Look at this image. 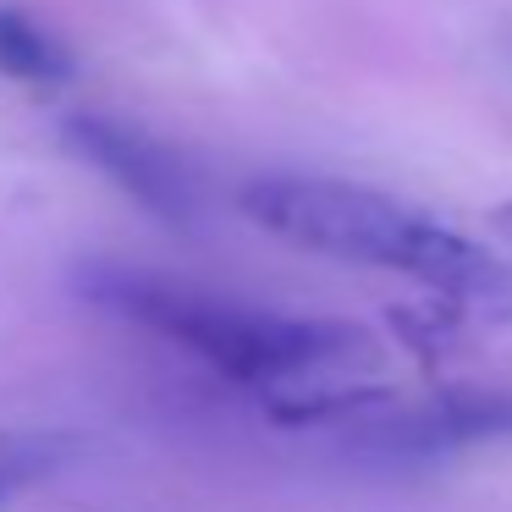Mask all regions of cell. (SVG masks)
I'll return each instance as SVG.
<instances>
[{"mask_svg": "<svg viewBox=\"0 0 512 512\" xmlns=\"http://www.w3.org/2000/svg\"><path fill=\"white\" fill-rule=\"evenodd\" d=\"M78 292L94 309L193 353L232 386L259 391L281 424L353 419L380 397L375 386H364V375L380 364V347L364 325L265 309V303L133 265H83Z\"/></svg>", "mask_w": 512, "mask_h": 512, "instance_id": "6da1fadb", "label": "cell"}, {"mask_svg": "<svg viewBox=\"0 0 512 512\" xmlns=\"http://www.w3.org/2000/svg\"><path fill=\"white\" fill-rule=\"evenodd\" d=\"M237 204L259 232L281 237L303 254L391 270V276L424 281L441 298L474 303V309L512 303V265H501L463 232L380 188H358L342 177H254L243 182Z\"/></svg>", "mask_w": 512, "mask_h": 512, "instance_id": "7a4b0ae2", "label": "cell"}, {"mask_svg": "<svg viewBox=\"0 0 512 512\" xmlns=\"http://www.w3.org/2000/svg\"><path fill=\"white\" fill-rule=\"evenodd\" d=\"M61 144L83 166L100 171L116 193H127L138 210H149L160 226H177V232L199 226V177L177 149L149 138L144 127L111 122V116H72V122H61Z\"/></svg>", "mask_w": 512, "mask_h": 512, "instance_id": "3957f363", "label": "cell"}, {"mask_svg": "<svg viewBox=\"0 0 512 512\" xmlns=\"http://www.w3.org/2000/svg\"><path fill=\"white\" fill-rule=\"evenodd\" d=\"M353 419H364V446L375 452L435 457L512 435V391H441L419 408H386V391H380Z\"/></svg>", "mask_w": 512, "mask_h": 512, "instance_id": "277c9868", "label": "cell"}, {"mask_svg": "<svg viewBox=\"0 0 512 512\" xmlns=\"http://www.w3.org/2000/svg\"><path fill=\"white\" fill-rule=\"evenodd\" d=\"M78 78V61L56 34L34 23L17 6H0V83H23V89H67Z\"/></svg>", "mask_w": 512, "mask_h": 512, "instance_id": "5b68a950", "label": "cell"}, {"mask_svg": "<svg viewBox=\"0 0 512 512\" xmlns=\"http://www.w3.org/2000/svg\"><path fill=\"white\" fill-rule=\"evenodd\" d=\"M89 452V441L72 430H0V507L17 501L23 490L45 485L50 474L72 468L78 457Z\"/></svg>", "mask_w": 512, "mask_h": 512, "instance_id": "8992f818", "label": "cell"}, {"mask_svg": "<svg viewBox=\"0 0 512 512\" xmlns=\"http://www.w3.org/2000/svg\"><path fill=\"white\" fill-rule=\"evenodd\" d=\"M490 226H496V232H501V237H507V243H512V199L501 204L496 215H490Z\"/></svg>", "mask_w": 512, "mask_h": 512, "instance_id": "52a82bcc", "label": "cell"}]
</instances>
